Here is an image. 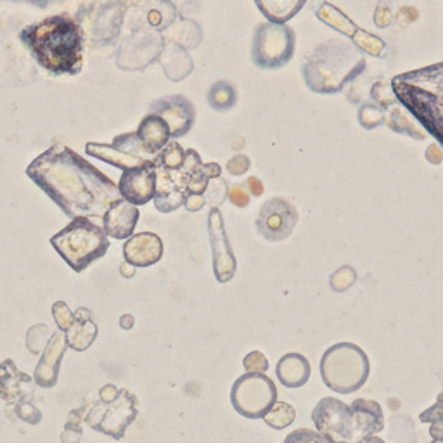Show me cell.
<instances>
[{
  "mask_svg": "<svg viewBox=\"0 0 443 443\" xmlns=\"http://www.w3.org/2000/svg\"><path fill=\"white\" fill-rule=\"evenodd\" d=\"M137 415V398L130 391L120 390L116 398L111 402L108 412L102 417V422L97 426L99 430L104 431L106 434H111L113 438L120 440L125 434V430L128 428L130 422Z\"/></svg>",
  "mask_w": 443,
  "mask_h": 443,
  "instance_id": "cell-14",
  "label": "cell"
},
{
  "mask_svg": "<svg viewBox=\"0 0 443 443\" xmlns=\"http://www.w3.org/2000/svg\"><path fill=\"white\" fill-rule=\"evenodd\" d=\"M28 175L71 219L102 220L120 199L116 184L66 146H54L28 166Z\"/></svg>",
  "mask_w": 443,
  "mask_h": 443,
  "instance_id": "cell-1",
  "label": "cell"
},
{
  "mask_svg": "<svg viewBox=\"0 0 443 443\" xmlns=\"http://www.w3.org/2000/svg\"><path fill=\"white\" fill-rule=\"evenodd\" d=\"M312 367L302 354H286L275 366L277 379L286 388H302L310 379Z\"/></svg>",
  "mask_w": 443,
  "mask_h": 443,
  "instance_id": "cell-18",
  "label": "cell"
},
{
  "mask_svg": "<svg viewBox=\"0 0 443 443\" xmlns=\"http://www.w3.org/2000/svg\"><path fill=\"white\" fill-rule=\"evenodd\" d=\"M111 148H114L116 151L130 154V156L141 158V160H144V161H154V156H151V154L146 151L144 146H142L141 141H138L136 132L121 133V136L114 137Z\"/></svg>",
  "mask_w": 443,
  "mask_h": 443,
  "instance_id": "cell-25",
  "label": "cell"
},
{
  "mask_svg": "<svg viewBox=\"0 0 443 443\" xmlns=\"http://www.w3.org/2000/svg\"><path fill=\"white\" fill-rule=\"evenodd\" d=\"M54 317H55V322H58V326L61 327L62 331H68L71 327V324H73V314L68 310V307H66L65 303L59 302L54 305Z\"/></svg>",
  "mask_w": 443,
  "mask_h": 443,
  "instance_id": "cell-32",
  "label": "cell"
},
{
  "mask_svg": "<svg viewBox=\"0 0 443 443\" xmlns=\"http://www.w3.org/2000/svg\"><path fill=\"white\" fill-rule=\"evenodd\" d=\"M120 326L124 327V329H132V326H133L132 315H124V317L120 319Z\"/></svg>",
  "mask_w": 443,
  "mask_h": 443,
  "instance_id": "cell-38",
  "label": "cell"
},
{
  "mask_svg": "<svg viewBox=\"0 0 443 443\" xmlns=\"http://www.w3.org/2000/svg\"><path fill=\"white\" fill-rule=\"evenodd\" d=\"M75 320L68 329V343L75 350H87L97 336V326L92 320V314L85 308H78L73 315Z\"/></svg>",
  "mask_w": 443,
  "mask_h": 443,
  "instance_id": "cell-20",
  "label": "cell"
},
{
  "mask_svg": "<svg viewBox=\"0 0 443 443\" xmlns=\"http://www.w3.org/2000/svg\"><path fill=\"white\" fill-rule=\"evenodd\" d=\"M87 153H89L90 156H96L99 160L106 161V163L116 166V168H121L124 172L125 170L136 168V166L148 163V161L141 160V158L116 151L114 148H111V144H96V142H90V144H87Z\"/></svg>",
  "mask_w": 443,
  "mask_h": 443,
  "instance_id": "cell-21",
  "label": "cell"
},
{
  "mask_svg": "<svg viewBox=\"0 0 443 443\" xmlns=\"http://www.w3.org/2000/svg\"><path fill=\"white\" fill-rule=\"evenodd\" d=\"M207 199L204 196H187L184 201V207L189 209V212H199L201 208L204 207Z\"/></svg>",
  "mask_w": 443,
  "mask_h": 443,
  "instance_id": "cell-35",
  "label": "cell"
},
{
  "mask_svg": "<svg viewBox=\"0 0 443 443\" xmlns=\"http://www.w3.org/2000/svg\"><path fill=\"white\" fill-rule=\"evenodd\" d=\"M50 244L75 272H82L108 253L109 237L96 220L73 219Z\"/></svg>",
  "mask_w": 443,
  "mask_h": 443,
  "instance_id": "cell-5",
  "label": "cell"
},
{
  "mask_svg": "<svg viewBox=\"0 0 443 443\" xmlns=\"http://www.w3.org/2000/svg\"><path fill=\"white\" fill-rule=\"evenodd\" d=\"M23 40L50 73H80L83 66V33L73 18L50 16L23 31Z\"/></svg>",
  "mask_w": 443,
  "mask_h": 443,
  "instance_id": "cell-2",
  "label": "cell"
},
{
  "mask_svg": "<svg viewBox=\"0 0 443 443\" xmlns=\"http://www.w3.org/2000/svg\"><path fill=\"white\" fill-rule=\"evenodd\" d=\"M385 124L390 126V128H393L395 132L407 133V136L417 138V141H422V138H425V133L419 132V130L414 126L412 121H410L400 109H393L390 114H386Z\"/></svg>",
  "mask_w": 443,
  "mask_h": 443,
  "instance_id": "cell-28",
  "label": "cell"
},
{
  "mask_svg": "<svg viewBox=\"0 0 443 443\" xmlns=\"http://www.w3.org/2000/svg\"><path fill=\"white\" fill-rule=\"evenodd\" d=\"M296 33L288 25L260 23L253 33L251 59L260 70H279L291 61Z\"/></svg>",
  "mask_w": 443,
  "mask_h": 443,
  "instance_id": "cell-7",
  "label": "cell"
},
{
  "mask_svg": "<svg viewBox=\"0 0 443 443\" xmlns=\"http://www.w3.org/2000/svg\"><path fill=\"white\" fill-rule=\"evenodd\" d=\"M229 199L232 204H236L237 208H246L249 204V194L244 191L243 185L236 184L229 189Z\"/></svg>",
  "mask_w": 443,
  "mask_h": 443,
  "instance_id": "cell-34",
  "label": "cell"
},
{
  "mask_svg": "<svg viewBox=\"0 0 443 443\" xmlns=\"http://www.w3.org/2000/svg\"><path fill=\"white\" fill-rule=\"evenodd\" d=\"M298 222V209L286 197H272L260 207L256 217V231L270 243L288 239Z\"/></svg>",
  "mask_w": 443,
  "mask_h": 443,
  "instance_id": "cell-9",
  "label": "cell"
},
{
  "mask_svg": "<svg viewBox=\"0 0 443 443\" xmlns=\"http://www.w3.org/2000/svg\"><path fill=\"white\" fill-rule=\"evenodd\" d=\"M295 419H296L295 407L286 402H275L274 405H272V409L265 414L263 421L267 422L270 428L284 430L288 428Z\"/></svg>",
  "mask_w": 443,
  "mask_h": 443,
  "instance_id": "cell-26",
  "label": "cell"
},
{
  "mask_svg": "<svg viewBox=\"0 0 443 443\" xmlns=\"http://www.w3.org/2000/svg\"><path fill=\"white\" fill-rule=\"evenodd\" d=\"M317 18H320L324 23H327V25L334 28V30L341 31V33H345L348 35V37L354 38L355 43H357L360 38L363 37V33H366V31H362L360 28H357L355 23H351L350 19L341 13V11L336 9V7L331 6V4H322V6H320Z\"/></svg>",
  "mask_w": 443,
  "mask_h": 443,
  "instance_id": "cell-22",
  "label": "cell"
},
{
  "mask_svg": "<svg viewBox=\"0 0 443 443\" xmlns=\"http://www.w3.org/2000/svg\"><path fill=\"white\" fill-rule=\"evenodd\" d=\"M185 151L182 149V146L177 141H170L168 144L158 153V156L154 158L158 165H161L166 170H179L182 163H184Z\"/></svg>",
  "mask_w": 443,
  "mask_h": 443,
  "instance_id": "cell-27",
  "label": "cell"
},
{
  "mask_svg": "<svg viewBox=\"0 0 443 443\" xmlns=\"http://www.w3.org/2000/svg\"><path fill=\"white\" fill-rule=\"evenodd\" d=\"M332 443H346V442H332Z\"/></svg>",
  "mask_w": 443,
  "mask_h": 443,
  "instance_id": "cell-41",
  "label": "cell"
},
{
  "mask_svg": "<svg viewBox=\"0 0 443 443\" xmlns=\"http://www.w3.org/2000/svg\"><path fill=\"white\" fill-rule=\"evenodd\" d=\"M243 366L248 371V374H265L268 369V360L262 351H251L244 357Z\"/></svg>",
  "mask_w": 443,
  "mask_h": 443,
  "instance_id": "cell-31",
  "label": "cell"
},
{
  "mask_svg": "<svg viewBox=\"0 0 443 443\" xmlns=\"http://www.w3.org/2000/svg\"><path fill=\"white\" fill-rule=\"evenodd\" d=\"M366 70V55L354 43L327 40L312 50L302 75L315 94H338Z\"/></svg>",
  "mask_w": 443,
  "mask_h": 443,
  "instance_id": "cell-4",
  "label": "cell"
},
{
  "mask_svg": "<svg viewBox=\"0 0 443 443\" xmlns=\"http://www.w3.org/2000/svg\"><path fill=\"white\" fill-rule=\"evenodd\" d=\"M136 133L138 141H141V144L144 146L146 151L154 158H156L158 153H160L170 142L168 126H166V124L160 116H154V114L149 113L142 118Z\"/></svg>",
  "mask_w": 443,
  "mask_h": 443,
  "instance_id": "cell-19",
  "label": "cell"
},
{
  "mask_svg": "<svg viewBox=\"0 0 443 443\" xmlns=\"http://www.w3.org/2000/svg\"><path fill=\"white\" fill-rule=\"evenodd\" d=\"M138 219H141L138 208L120 197L114 203H111V207L106 209L104 217H102V229H104L108 237L111 236L114 239H128V237L133 236Z\"/></svg>",
  "mask_w": 443,
  "mask_h": 443,
  "instance_id": "cell-16",
  "label": "cell"
},
{
  "mask_svg": "<svg viewBox=\"0 0 443 443\" xmlns=\"http://www.w3.org/2000/svg\"><path fill=\"white\" fill-rule=\"evenodd\" d=\"M246 185L249 189V194H253V196L258 197L263 194V184L256 179V177H249V179L246 180Z\"/></svg>",
  "mask_w": 443,
  "mask_h": 443,
  "instance_id": "cell-36",
  "label": "cell"
},
{
  "mask_svg": "<svg viewBox=\"0 0 443 443\" xmlns=\"http://www.w3.org/2000/svg\"><path fill=\"white\" fill-rule=\"evenodd\" d=\"M305 6L303 0L298 2H256V7L265 14V18L268 19V23H275V25H286V21H290L291 18H295L298 11H302Z\"/></svg>",
  "mask_w": 443,
  "mask_h": 443,
  "instance_id": "cell-23",
  "label": "cell"
},
{
  "mask_svg": "<svg viewBox=\"0 0 443 443\" xmlns=\"http://www.w3.org/2000/svg\"><path fill=\"white\" fill-rule=\"evenodd\" d=\"M395 99L415 120L437 138L443 141V65L428 66L397 75L391 80Z\"/></svg>",
  "mask_w": 443,
  "mask_h": 443,
  "instance_id": "cell-3",
  "label": "cell"
},
{
  "mask_svg": "<svg viewBox=\"0 0 443 443\" xmlns=\"http://www.w3.org/2000/svg\"><path fill=\"white\" fill-rule=\"evenodd\" d=\"M208 104L219 113L232 109L237 102V90L231 82H215L208 89Z\"/></svg>",
  "mask_w": 443,
  "mask_h": 443,
  "instance_id": "cell-24",
  "label": "cell"
},
{
  "mask_svg": "<svg viewBox=\"0 0 443 443\" xmlns=\"http://www.w3.org/2000/svg\"><path fill=\"white\" fill-rule=\"evenodd\" d=\"M126 263L136 267H151L163 256V241L154 232H138L128 237L124 246Z\"/></svg>",
  "mask_w": 443,
  "mask_h": 443,
  "instance_id": "cell-15",
  "label": "cell"
},
{
  "mask_svg": "<svg viewBox=\"0 0 443 443\" xmlns=\"http://www.w3.org/2000/svg\"><path fill=\"white\" fill-rule=\"evenodd\" d=\"M120 272H121V274H124V275L132 277V275H133V267H132V268H126L125 265H121V267H120Z\"/></svg>",
  "mask_w": 443,
  "mask_h": 443,
  "instance_id": "cell-40",
  "label": "cell"
},
{
  "mask_svg": "<svg viewBox=\"0 0 443 443\" xmlns=\"http://www.w3.org/2000/svg\"><path fill=\"white\" fill-rule=\"evenodd\" d=\"M149 114L160 116L168 126L170 137L180 138L191 132L196 121V108L185 96H168L154 101Z\"/></svg>",
  "mask_w": 443,
  "mask_h": 443,
  "instance_id": "cell-12",
  "label": "cell"
},
{
  "mask_svg": "<svg viewBox=\"0 0 443 443\" xmlns=\"http://www.w3.org/2000/svg\"><path fill=\"white\" fill-rule=\"evenodd\" d=\"M369 373V357L354 343L332 345L320 359V378L324 385L336 393H355L366 385Z\"/></svg>",
  "mask_w": 443,
  "mask_h": 443,
  "instance_id": "cell-6",
  "label": "cell"
},
{
  "mask_svg": "<svg viewBox=\"0 0 443 443\" xmlns=\"http://www.w3.org/2000/svg\"><path fill=\"white\" fill-rule=\"evenodd\" d=\"M284 443H332V442L327 437H324V434L317 433V431L302 428L295 430L292 433L288 434Z\"/></svg>",
  "mask_w": 443,
  "mask_h": 443,
  "instance_id": "cell-30",
  "label": "cell"
},
{
  "mask_svg": "<svg viewBox=\"0 0 443 443\" xmlns=\"http://www.w3.org/2000/svg\"><path fill=\"white\" fill-rule=\"evenodd\" d=\"M359 121L363 128H376L385 121V113L376 104H363L359 109Z\"/></svg>",
  "mask_w": 443,
  "mask_h": 443,
  "instance_id": "cell-29",
  "label": "cell"
},
{
  "mask_svg": "<svg viewBox=\"0 0 443 443\" xmlns=\"http://www.w3.org/2000/svg\"><path fill=\"white\" fill-rule=\"evenodd\" d=\"M116 187L121 199L128 201L133 207H142V204L149 203L154 197V189H156L154 161L125 170Z\"/></svg>",
  "mask_w": 443,
  "mask_h": 443,
  "instance_id": "cell-13",
  "label": "cell"
},
{
  "mask_svg": "<svg viewBox=\"0 0 443 443\" xmlns=\"http://www.w3.org/2000/svg\"><path fill=\"white\" fill-rule=\"evenodd\" d=\"M249 158L244 156V154H237V156L231 158L227 163V172L232 173V175H243V173L248 172L249 168Z\"/></svg>",
  "mask_w": 443,
  "mask_h": 443,
  "instance_id": "cell-33",
  "label": "cell"
},
{
  "mask_svg": "<svg viewBox=\"0 0 443 443\" xmlns=\"http://www.w3.org/2000/svg\"><path fill=\"white\" fill-rule=\"evenodd\" d=\"M351 426H354V440L360 442L362 438L373 437L385 430V414L381 405L367 398H357L350 405Z\"/></svg>",
  "mask_w": 443,
  "mask_h": 443,
  "instance_id": "cell-17",
  "label": "cell"
},
{
  "mask_svg": "<svg viewBox=\"0 0 443 443\" xmlns=\"http://www.w3.org/2000/svg\"><path fill=\"white\" fill-rule=\"evenodd\" d=\"M208 239L212 246L213 274L219 283H229L236 275L237 262L219 208H212L208 213Z\"/></svg>",
  "mask_w": 443,
  "mask_h": 443,
  "instance_id": "cell-11",
  "label": "cell"
},
{
  "mask_svg": "<svg viewBox=\"0 0 443 443\" xmlns=\"http://www.w3.org/2000/svg\"><path fill=\"white\" fill-rule=\"evenodd\" d=\"M357 443H386V442L381 440V438H379V437H374V434H373V437L362 438V440L357 442Z\"/></svg>",
  "mask_w": 443,
  "mask_h": 443,
  "instance_id": "cell-39",
  "label": "cell"
},
{
  "mask_svg": "<svg viewBox=\"0 0 443 443\" xmlns=\"http://www.w3.org/2000/svg\"><path fill=\"white\" fill-rule=\"evenodd\" d=\"M312 421L317 428V433L327 437L331 442L351 443L354 440L350 405L338 398H322L312 412Z\"/></svg>",
  "mask_w": 443,
  "mask_h": 443,
  "instance_id": "cell-10",
  "label": "cell"
},
{
  "mask_svg": "<svg viewBox=\"0 0 443 443\" xmlns=\"http://www.w3.org/2000/svg\"><path fill=\"white\" fill-rule=\"evenodd\" d=\"M231 402L243 417L263 419L277 402V388L267 374H244L232 385Z\"/></svg>",
  "mask_w": 443,
  "mask_h": 443,
  "instance_id": "cell-8",
  "label": "cell"
},
{
  "mask_svg": "<svg viewBox=\"0 0 443 443\" xmlns=\"http://www.w3.org/2000/svg\"><path fill=\"white\" fill-rule=\"evenodd\" d=\"M203 173L207 175V179H217L220 175V166L217 163H208L203 165Z\"/></svg>",
  "mask_w": 443,
  "mask_h": 443,
  "instance_id": "cell-37",
  "label": "cell"
}]
</instances>
